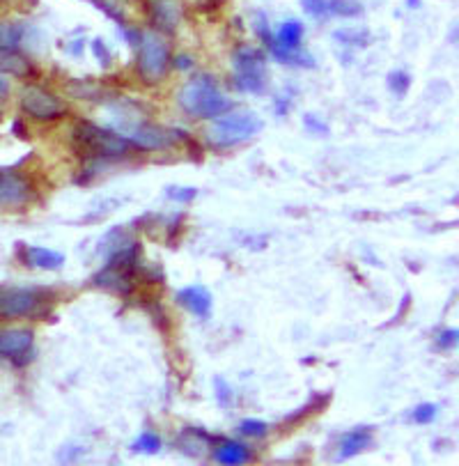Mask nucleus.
<instances>
[{"label": "nucleus", "mask_w": 459, "mask_h": 466, "mask_svg": "<svg viewBox=\"0 0 459 466\" xmlns=\"http://www.w3.org/2000/svg\"><path fill=\"white\" fill-rule=\"evenodd\" d=\"M74 143L90 159H117L129 152V140L117 131L101 129L92 122H78L74 129Z\"/></svg>", "instance_id": "2"}, {"label": "nucleus", "mask_w": 459, "mask_h": 466, "mask_svg": "<svg viewBox=\"0 0 459 466\" xmlns=\"http://www.w3.org/2000/svg\"><path fill=\"white\" fill-rule=\"evenodd\" d=\"M0 72L26 76V74L33 72V67H30V63L24 56L15 54V48H12V51H0Z\"/></svg>", "instance_id": "18"}, {"label": "nucleus", "mask_w": 459, "mask_h": 466, "mask_svg": "<svg viewBox=\"0 0 459 466\" xmlns=\"http://www.w3.org/2000/svg\"><path fill=\"white\" fill-rule=\"evenodd\" d=\"M262 129V120L250 111L223 113L214 117V122L207 129V138L216 147H232V145L246 143Z\"/></svg>", "instance_id": "3"}, {"label": "nucleus", "mask_w": 459, "mask_h": 466, "mask_svg": "<svg viewBox=\"0 0 459 466\" xmlns=\"http://www.w3.org/2000/svg\"><path fill=\"white\" fill-rule=\"evenodd\" d=\"M0 3H3V0H0Z\"/></svg>", "instance_id": "29"}, {"label": "nucleus", "mask_w": 459, "mask_h": 466, "mask_svg": "<svg viewBox=\"0 0 459 466\" xmlns=\"http://www.w3.org/2000/svg\"><path fill=\"white\" fill-rule=\"evenodd\" d=\"M214 460L225 466L246 464L250 460V448L240 441H232V439H225L214 448Z\"/></svg>", "instance_id": "17"}, {"label": "nucleus", "mask_w": 459, "mask_h": 466, "mask_svg": "<svg viewBox=\"0 0 459 466\" xmlns=\"http://www.w3.org/2000/svg\"><path fill=\"white\" fill-rule=\"evenodd\" d=\"M372 443V430L370 428H356L352 432L342 434L338 443V460H350V457L361 455L365 448Z\"/></svg>", "instance_id": "15"}, {"label": "nucleus", "mask_w": 459, "mask_h": 466, "mask_svg": "<svg viewBox=\"0 0 459 466\" xmlns=\"http://www.w3.org/2000/svg\"><path fill=\"white\" fill-rule=\"evenodd\" d=\"M178 67L179 69H189V67H191V58H189V56H179Z\"/></svg>", "instance_id": "28"}, {"label": "nucleus", "mask_w": 459, "mask_h": 466, "mask_svg": "<svg viewBox=\"0 0 459 466\" xmlns=\"http://www.w3.org/2000/svg\"><path fill=\"white\" fill-rule=\"evenodd\" d=\"M434 419H436V404L425 402V404H418V407L413 409V420H416V423L427 425Z\"/></svg>", "instance_id": "23"}, {"label": "nucleus", "mask_w": 459, "mask_h": 466, "mask_svg": "<svg viewBox=\"0 0 459 466\" xmlns=\"http://www.w3.org/2000/svg\"><path fill=\"white\" fill-rule=\"evenodd\" d=\"M178 301L179 306L187 308L189 313L200 319L209 318L211 308H214V297H211V292L205 285H189V288L179 289Z\"/></svg>", "instance_id": "11"}, {"label": "nucleus", "mask_w": 459, "mask_h": 466, "mask_svg": "<svg viewBox=\"0 0 459 466\" xmlns=\"http://www.w3.org/2000/svg\"><path fill=\"white\" fill-rule=\"evenodd\" d=\"M303 10L308 16L324 19V16H359L363 7L356 0H303Z\"/></svg>", "instance_id": "10"}, {"label": "nucleus", "mask_w": 459, "mask_h": 466, "mask_svg": "<svg viewBox=\"0 0 459 466\" xmlns=\"http://www.w3.org/2000/svg\"><path fill=\"white\" fill-rule=\"evenodd\" d=\"M92 51H95L97 58L101 60V65H108L110 63V58H108V54H106L104 42H101V39H95V42H92Z\"/></svg>", "instance_id": "27"}, {"label": "nucleus", "mask_w": 459, "mask_h": 466, "mask_svg": "<svg viewBox=\"0 0 459 466\" xmlns=\"http://www.w3.org/2000/svg\"><path fill=\"white\" fill-rule=\"evenodd\" d=\"M161 437L157 432H143L134 443H131V451L138 452V455H157L161 451Z\"/></svg>", "instance_id": "20"}, {"label": "nucleus", "mask_w": 459, "mask_h": 466, "mask_svg": "<svg viewBox=\"0 0 459 466\" xmlns=\"http://www.w3.org/2000/svg\"><path fill=\"white\" fill-rule=\"evenodd\" d=\"M21 108L35 120H57L67 113L65 99L39 86H28L21 92Z\"/></svg>", "instance_id": "7"}, {"label": "nucleus", "mask_w": 459, "mask_h": 466, "mask_svg": "<svg viewBox=\"0 0 459 466\" xmlns=\"http://www.w3.org/2000/svg\"><path fill=\"white\" fill-rule=\"evenodd\" d=\"M24 262L33 269H60L65 265V255L60 250L46 248V246H26Z\"/></svg>", "instance_id": "14"}, {"label": "nucleus", "mask_w": 459, "mask_h": 466, "mask_svg": "<svg viewBox=\"0 0 459 466\" xmlns=\"http://www.w3.org/2000/svg\"><path fill=\"white\" fill-rule=\"evenodd\" d=\"M42 303V292L33 288L0 289V318H28Z\"/></svg>", "instance_id": "8"}, {"label": "nucleus", "mask_w": 459, "mask_h": 466, "mask_svg": "<svg viewBox=\"0 0 459 466\" xmlns=\"http://www.w3.org/2000/svg\"><path fill=\"white\" fill-rule=\"evenodd\" d=\"M214 386H216V390H219V393H216V395H219V402L228 407L230 400H232V390L228 389V381H225V380H214Z\"/></svg>", "instance_id": "26"}, {"label": "nucleus", "mask_w": 459, "mask_h": 466, "mask_svg": "<svg viewBox=\"0 0 459 466\" xmlns=\"http://www.w3.org/2000/svg\"><path fill=\"white\" fill-rule=\"evenodd\" d=\"M178 101L189 116L205 117V120L232 111V101H230L228 96L219 90V86L207 76L187 83V86L179 90Z\"/></svg>", "instance_id": "1"}, {"label": "nucleus", "mask_w": 459, "mask_h": 466, "mask_svg": "<svg viewBox=\"0 0 459 466\" xmlns=\"http://www.w3.org/2000/svg\"><path fill=\"white\" fill-rule=\"evenodd\" d=\"M170 63V51L161 35L145 33L140 35L138 44V72L145 81L157 83L166 74Z\"/></svg>", "instance_id": "6"}, {"label": "nucleus", "mask_w": 459, "mask_h": 466, "mask_svg": "<svg viewBox=\"0 0 459 466\" xmlns=\"http://www.w3.org/2000/svg\"><path fill=\"white\" fill-rule=\"evenodd\" d=\"M459 342V331L457 329H448V331L439 333V347L441 350H454Z\"/></svg>", "instance_id": "25"}, {"label": "nucleus", "mask_w": 459, "mask_h": 466, "mask_svg": "<svg viewBox=\"0 0 459 466\" xmlns=\"http://www.w3.org/2000/svg\"><path fill=\"white\" fill-rule=\"evenodd\" d=\"M149 12H152V24L157 28L168 30V33L175 30V25L179 24V16H182V7H179L178 0H152Z\"/></svg>", "instance_id": "16"}, {"label": "nucleus", "mask_w": 459, "mask_h": 466, "mask_svg": "<svg viewBox=\"0 0 459 466\" xmlns=\"http://www.w3.org/2000/svg\"><path fill=\"white\" fill-rule=\"evenodd\" d=\"M136 265H138V248H136V244H129L125 246V248L110 253L108 265L95 276L92 283H95L97 288L127 292V289L131 288V280H134Z\"/></svg>", "instance_id": "4"}, {"label": "nucleus", "mask_w": 459, "mask_h": 466, "mask_svg": "<svg viewBox=\"0 0 459 466\" xmlns=\"http://www.w3.org/2000/svg\"><path fill=\"white\" fill-rule=\"evenodd\" d=\"M196 196H198V188H179V187L168 188V198H170V200L191 202Z\"/></svg>", "instance_id": "24"}, {"label": "nucleus", "mask_w": 459, "mask_h": 466, "mask_svg": "<svg viewBox=\"0 0 459 466\" xmlns=\"http://www.w3.org/2000/svg\"><path fill=\"white\" fill-rule=\"evenodd\" d=\"M35 333L30 329H0V356L19 359L33 350Z\"/></svg>", "instance_id": "13"}, {"label": "nucleus", "mask_w": 459, "mask_h": 466, "mask_svg": "<svg viewBox=\"0 0 459 466\" xmlns=\"http://www.w3.org/2000/svg\"><path fill=\"white\" fill-rule=\"evenodd\" d=\"M240 432L244 437H253V439H262L267 437L269 432V425L264 420H255V419H246L240 423Z\"/></svg>", "instance_id": "21"}, {"label": "nucleus", "mask_w": 459, "mask_h": 466, "mask_svg": "<svg viewBox=\"0 0 459 466\" xmlns=\"http://www.w3.org/2000/svg\"><path fill=\"white\" fill-rule=\"evenodd\" d=\"M21 35H24V30L19 24L0 21V51H12V48L19 46Z\"/></svg>", "instance_id": "19"}, {"label": "nucleus", "mask_w": 459, "mask_h": 466, "mask_svg": "<svg viewBox=\"0 0 459 466\" xmlns=\"http://www.w3.org/2000/svg\"><path fill=\"white\" fill-rule=\"evenodd\" d=\"M129 143H134L136 147L140 149H161L166 145H172V131L163 129V127L157 125H138L129 129Z\"/></svg>", "instance_id": "12"}, {"label": "nucleus", "mask_w": 459, "mask_h": 466, "mask_svg": "<svg viewBox=\"0 0 459 466\" xmlns=\"http://www.w3.org/2000/svg\"><path fill=\"white\" fill-rule=\"evenodd\" d=\"M35 196L33 182L21 173H0V209L24 207Z\"/></svg>", "instance_id": "9"}, {"label": "nucleus", "mask_w": 459, "mask_h": 466, "mask_svg": "<svg viewBox=\"0 0 459 466\" xmlns=\"http://www.w3.org/2000/svg\"><path fill=\"white\" fill-rule=\"evenodd\" d=\"M235 86L244 92L262 95L267 90V63L258 48H240L235 51Z\"/></svg>", "instance_id": "5"}, {"label": "nucleus", "mask_w": 459, "mask_h": 466, "mask_svg": "<svg viewBox=\"0 0 459 466\" xmlns=\"http://www.w3.org/2000/svg\"><path fill=\"white\" fill-rule=\"evenodd\" d=\"M388 87H391L393 95L397 96H404V92L409 90V74L397 69V72L388 74Z\"/></svg>", "instance_id": "22"}]
</instances>
